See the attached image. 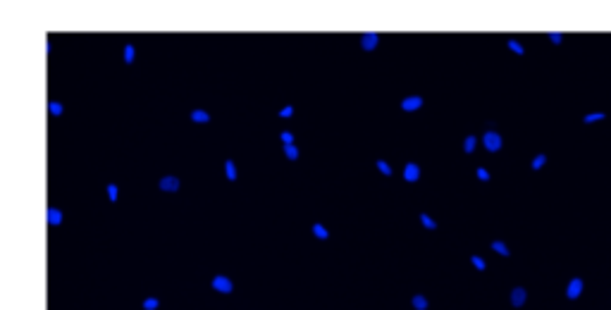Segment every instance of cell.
I'll list each match as a JSON object with an SVG mask.
<instances>
[{
	"instance_id": "7402d4cb",
	"label": "cell",
	"mask_w": 611,
	"mask_h": 310,
	"mask_svg": "<svg viewBox=\"0 0 611 310\" xmlns=\"http://www.w3.org/2000/svg\"><path fill=\"white\" fill-rule=\"evenodd\" d=\"M284 155L289 160H299V148L291 143V146H284Z\"/></svg>"
},
{
	"instance_id": "6da1fadb",
	"label": "cell",
	"mask_w": 611,
	"mask_h": 310,
	"mask_svg": "<svg viewBox=\"0 0 611 310\" xmlns=\"http://www.w3.org/2000/svg\"><path fill=\"white\" fill-rule=\"evenodd\" d=\"M583 291H585L583 277H570L568 284H566V298H568V301H575V298H580Z\"/></svg>"
},
{
	"instance_id": "9c48e42d",
	"label": "cell",
	"mask_w": 611,
	"mask_h": 310,
	"mask_svg": "<svg viewBox=\"0 0 611 310\" xmlns=\"http://www.w3.org/2000/svg\"><path fill=\"white\" fill-rule=\"evenodd\" d=\"M191 122L205 124V122H210V115H208L205 110H191Z\"/></svg>"
},
{
	"instance_id": "cb8c5ba5",
	"label": "cell",
	"mask_w": 611,
	"mask_h": 310,
	"mask_svg": "<svg viewBox=\"0 0 611 310\" xmlns=\"http://www.w3.org/2000/svg\"><path fill=\"white\" fill-rule=\"evenodd\" d=\"M470 263H473V265H475V267H477V270H480V272H482V270H485V267H487V265H485V260H482V258H480V256H470Z\"/></svg>"
},
{
	"instance_id": "8992f818",
	"label": "cell",
	"mask_w": 611,
	"mask_h": 310,
	"mask_svg": "<svg viewBox=\"0 0 611 310\" xmlns=\"http://www.w3.org/2000/svg\"><path fill=\"white\" fill-rule=\"evenodd\" d=\"M525 301H528V291H525L523 286H516V289L511 291V306H514V308H520Z\"/></svg>"
},
{
	"instance_id": "d6986e66",
	"label": "cell",
	"mask_w": 611,
	"mask_h": 310,
	"mask_svg": "<svg viewBox=\"0 0 611 310\" xmlns=\"http://www.w3.org/2000/svg\"><path fill=\"white\" fill-rule=\"evenodd\" d=\"M475 136H466V141H463V153H473L475 150Z\"/></svg>"
},
{
	"instance_id": "9a60e30c",
	"label": "cell",
	"mask_w": 611,
	"mask_h": 310,
	"mask_svg": "<svg viewBox=\"0 0 611 310\" xmlns=\"http://www.w3.org/2000/svg\"><path fill=\"white\" fill-rule=\"evenodd\" d=\"M411 303H413V308L416 310H427V298L423 296V294H416Z\"/></svg>"
},
{
	"instance_id": "e0dca14e",
	"label": "cell",
	"mask_w": 611,
	"mask_h": 310,
	"mask_svg": "<svg viewBox=\"0 0 611 310\" xmlns=\"http://www.w3.org/2000/svg\"><path fill=\"white\" fill-rule=\"evenodd\" d=\"M421 224L425 227V229H437V222L427 215V213H421Z\"/></svg>"
},
{
	"instance_id": "277c9868",
	"label": "cell",
	"mask_w": 611,
	"mask_h": 310,
	"mask_svg": "<svg viewBox=\"0 0 611 310\" xmlns=\"http://www.w3.org/2000/svg\"><path fill=\"white\" fill-rule=\"evenodd\" d=\"M377 41H380V36H377L375 31H368V34H363V36H361V48L370 53V50H375V48H377Z\"/></svg>"
},
{
	"instance_id": "f1b7e54d",
	"label": "cell",
	"mask_w": 611,
	"mask_h": 310,
	"mask_svg": "<svg viewBox=\"0 0 611 310\" xmlns=\"http://www.w3.org/2000/svg\"><path fill=\"white\" fill-rule=\"evenodd\" d=\"M291 115H294V108H291V105H286V108L280 110V117H291Z\"/></svg>"
},
{
	"instance_id": "7a4b0ae2",
	"label": "cell",
	"mask_w": 611,
	"mask_h": 310,
	"mask_svg": "<svg viewBox=\"0 0 611 310\" xmlns=\"http://www.w3.org/2000/svg\"><path fill=\"white\" fill-rule=\"evenodd\" d=\"M482 143H485V148L489 150V153H497V150L502 148V136L497 134V132H485V136H482Z\"/></svg>"
},
{
	"instance_id": "ba28073f",
	"label": "cell",
	"mask_w": 611,
	"mask_h": 310,
	"mask_svg": "<svg viewBox=\"0 0 611 310\" xmlns=\"http://www.w3.org/2000/svg\"><path fill=\"white\" fill-rule=\"evenodd\" d=\"M158 186H160V191H177L179 189V179L177 177H163Z\"/></svg>"
},
{
	"instance_id": "4fadbf2b",
	"label": "cell",
	"mask_w": 611,
	"mask_h": 310,
	"mask_svg": "<svg viewBox=\"0 0 611 310\" xmlns=\"http://www.w3.org/2000/svg\"><path fill=\"white\" fill-rule=\"evenodd\" d=\"M313 234H315V239H323V241L329 236V231L325 229V224H320V222H315V224H313Z\"/></svg>"
},
{
	"instance_id": "83f0119b",
	"label": "cell",
	"mask_w": 611,
	"mask_h": 310,
	"mask_svg": "<svg viewBox=\"0 0 611 310\" xmlns=\"http://www.w3.org/2000/svg\"><path fill=\"white\" fill-rule=\"evenodd\" d=\"M108 196H110V201L112 203L117 201V186H115V184H108Z\"/></svg>"
},
{
	"instance_id": "484cf974",
	"label": "cell",
	"mask_w": 611,
	"mask_h": 310,
	"mask_svg": "<svg viewBox=\"0 0 611 310\" xmlns=\"http://www.w3.org/2000/svg\"><path fill=\"white\" fill-rule=\"evenodd\" d=\"M475 175H477V179H480V181H489V172L485 170V167H477Z\"/></svg>"
},
{
	"instance_id": "44dd1931",
	"label": "cell",
	"mask_w": 611,
	"mask_h": 310,
	"mask_svg": "<svg viewBox=\"0 0 611 310\" xmlns=\"http://www.w3.org/2000/svg\"><path fill=\"white\" fill-rule=\"evenodd\" d=\"M375 165H377V170H380L382 175H387V177H392V175H394V170L389 167V162H387V160H377Z\"/></svg>"
},
{
	"instance_id": "30bf717a",
	"label": "cell",
	"mask_w": 611,
	"mask_h": 310,
	"mask_svg": "<svg viewBox=\"0 0 611 310\" xmlns=\"http://www.w3.org/2000/svg\"><path fill=\"white\" fill-rule=\"evenodd\" d=\"M492 251H497V253H499L502 258H509V256H511L509 246H506L504 241H492Z\"/></svg>"
},
{
	"instance_id": "3957f363",
	"label": "cell",
	"mask_w": 611,
	"mask_h": 310,
	"mask_svg": "<svg viewBox=\"0 0 611 310\" xmlns=\"http://www.w3.org/2000/svg\"><path fill=\"white\" fill-rule=\"evenodd\" d=\"M213 289L218 291V294H232V282L225 277V274H218V277H213Z\"/></svg>"
},
{
	"instance_id": "5bb4252c",
	"label": "cell",
	"mask_w": 611,
	"mask_h": 310,
	"mask_svg": "<svg viewBox=\"0 0 611 310\" xmlns=\"http://www.w3.org/2000/svg\"><path fill=\"white\" fill-rule=\"evenodd\" d=\"M225 175L230 181H236V167H234V160H225Z\"/></svg>"
},
{
	"instance_id": "ac0fdd59",
	"label": "cell",
	"mask_w": 611,
	"mask_h": 310,
	"mask_svg": "<svg viewBox=\"0 0 611 310\" xmlns=\"http://www.w3.org/2000/svg\"><path fill=\"white\" fill-rule=\"evenodd\" d=\"M48 112H50L53 117H60V115H62V103H57V100H50V103H48Z\"/></svg>"
},
{
	"instance_id": "2e32d148",
	"label": "cell",
	"mask_w": 611,
	"mask_h": 310,
	"mask_svg": "<svg viewBox=\"0 0 611 310\" xmlns=\"http://www.w3.org/2000/svg\"><path fill=\"white\" fill-rule=\"evenodd\" d=\"M544 165H547V155H544V153L535 155V158H532V162H530V167H532V170H542Z\"/></svg>"
},
{
	"instance_id": "52a82bcc",
	"label": "cell",
	"mask_w": 611,
	"mask_h": 310,
	"mask_svg": "<svg viewBox=\"0 0 611 310\" xmlns=\"http://www.w3.org/2000/svg\"><path fill=\"white\" fill-rule=\"evenodd\" d=\"M404 179H406V181H411V184H413V181H418V179H421V167H418L416 162H408L406 167H404Z\"/></svg>"
},
{
	"instance_id": "5b68a950",
	"label": "cell",
	"mask_w": 611,
	"mask_h": 310,
	"mask_svg": "<svg viewBox=\"0 0 611 310\" xmlns=\"http://www.w3.org/2000/svg\"><path fill=\"white\" fill-rule=\"evenodd\" d=\"M423 105V98L421 95H408V98H404L401 100V110L404 112H413V110H421Z\"/></svg>"
},
{
	"instance_id": "ffe728a7",
	"label": "cell",
	"mask_w": 611,
	"mask_h": 310,
	"mask_svg": "<svg viewBox=\"0 0 611 310\" xmlns=\"http://www.w3.org/2000/svg\"><path fill=\"white\" fill-rule=\"evenodd\" d=\"M506 45H509V48H511V50H514L516 55H525V48H523V45H520L516 39H509V43H506Z\"/></svg>"
},
{
	"instance_id": "d4e9b609",
	"label": "cell",
	"mask_w": 611,
	"mask_h": 310,
	"mask_svg": "<svg viewBox=\"0 0 611 310\" xmlns=\"http://www.w3.org/2000/svg\"><path fill=\"white\" fill-rule=\"evenodd\" d=\"M143 308H146V310H155V308H158V298H146V301H143Z\"/></svg>"
},
{
	"instance_id": "4316f807",
	"label": "cell",
	"mask_w": 611,
	"mask_h": 310,
	"mask_svg": "<svg viewBox=\"0 0 611 310\" xmlns=\"http://www.w3.org/2000/svg\"><path fill=\"white\" fill-rule=\"evenodd\" d=\"M280 138L284 141V146H291V141H294V134H291V132H282V134H280Z\"/></svg>"
},
{
	"instance_id": "f546056e",
	"label": "cell",
	"mask_w": 611,
	"mask_h": 310,
	"mask_svg": "<svg viewBox=\"0 0 611 310\" xmlns=\"http://www.w3.org/2000/svg\"><path fill=\"white\" fill-rule=\"evenodd\" d=\"M549 39L554 41V43H559V41H561V34H549Z\"/></svg>"
},
{
	"instance_id": "7c38bea8",
	"label": "cell",
	"mask_w": 611,
	"mask_h": 310,
	"mask_svg": "<svg viewBox=\"0 0 611 310\" xmlns=\"http://www.w3.org/2000/svg\"><path fill=\"white\" fill-rule=\"evenodd\" d=\"M604 117H607V112H590L583 117V124H595V122H602Z\"/></svg>"
},
{
	"instance_id": "603a6c76",
	"label": "cell",
	"mask_w": 611,
	"mask_h": 310,
	"mask_svg": "<svg viewBox=\"0 0 611 310\" xmlns=\"http://www.w3.org/2000/svg\"><path fill=\"white\" fill-rule=\"evenodd\" d=\"M134 55H136L134 45H124V62H127V65H132V62H134Z\"/></svg>"
},
{
	"instance_id": "8fae6325",
	"label": "cell",
	"mask_w": 611,
	"mask_h": 310,
	"mask_svg": "<svg viewBox=\"0 0 611 310\" xmlns=\"http://www.w3.org/2000/svg\"><path fill=\"white\" fill-rule=\"evenodd\" d=\"M62 222V213L57 208H48V224H60Z\"/></svg>"
}]
</instances>
